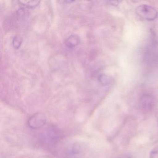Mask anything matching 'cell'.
<instances>
[{"instance_id":"cell-1","label":"cell","mask_w":158,"mask_h":158,"mask_svg":"<svg viewBox=\"0 0 158 158\" xmlns=\"http://www.w3.org/2000/svg\"><path fill=\"white\" fill-rule=\"evenodd\" d=\"M135 12L140 18L148 21H153L158 16L157 11L152 6L146 4L137 7Z\"/></svg>"},{"instance_id":"cell-2","label":"cell","mask_w":158,"mask_h":158,"mask_svg":"<svg viewBox=\"0 0 158 158\" xmlns=\"http://www.w3.org/2000/svg\"><path fill=\"white\" fill-rule=\"evenodd\" d=\"M47 122V117L45 114L36 113L29 117L27 121V125L32 129H39L44 126Z\"/></svg>"},{"instance_id":"cell-3","label":"cell","mask_w":158,"mask_h":158,"mask_svg":"<svg viewBox=\"0 0 158 158\" xmlns=\"http://www.w3.org/2000/svg\"><path fill=\"white\" fill-rule=\"evenodd\" d=\"M140 103L141 108L144 110L150 111L154 107V99L150 95H143L140 99Z\"/></svg>"},{"instance_id":"cell-4","label":"cell","mask_w":158,"mask_h":158,"mask_svg":"<svg viewBox=\"0 0 158 158\" xmlns=\"http://www.w3.org/2000/svg\"><path fill=\"white\" fill-rule=\"evenodd\" d=\"M80 42V37L77 35H73L70 36L65 41L66 47L69 49L75 48Z\"/></svg>"},{"instance_id":"cell-5","label":"cell","mask_w":158,"mask_h":158,"mask_svg":"<svg viewBox=\"0 0 158 158\" xmlns=\"http://www.w3.org/2000/svg\"><path fill=\"white\" fill-rule=\"evenodd\" d=\"M18 2L23 7L28 8H34L39 4L40 1H19Z\"/></svg>"},{"instance_id":"cell-6","label":"cell","mask_w":158,"mask_h":158,"mask_svg":"<svg viewBox=\"0 0 158 158\" xmlns=\"http://www.w3.org/2000/svg\"><path fill=\"white\" fill-rule=\"evenodd\" d=\"M23 40L20 36H16L15 37L13 40V45L15 48L19 49L22 45Z\"/></svg>"},{"instance_id":"cell-7","label":"cell","mask_w":158,"mask_h":158,"mask_svg":"<svg viewBox=\"0 0 158 158\" xmlns=\"http://www.w3.org/2000/svg\"><path fill=\"white\" fill-rule=\"evenodd\" d=\"M100 81L103 85H107L111 82V78L106 75H102L100 77Z\"/></svg>"},{"instance_id":"cell-8","label":"cell","mask_w":158,"mask_h":158,"mask_svg":"<svg viewBox=\"0 0 158 158\" xmlns=\"http://www.w3.org/2000/svg\"><path fill=\"white\" fill-rule=\"evenodd\" d=\"M150 158H158V150L154 149L151 153Z\"/></svg>"},{"instance_id":"cell-9","label":"cell","mask_w":158,"mask_h":158,"mask_svg":"<svg viewBox=\"0 0 158 158\" xmlns=\"http://www.w3.org/2000/svg\"><path fill=\"white\" fill-rule=\"evenodd\" d=\"M131 158L130 157H123V158Z\"/></svg>"}]
</instances>
